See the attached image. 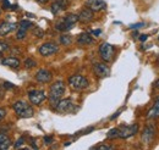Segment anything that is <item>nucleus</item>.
<instances>
[{
    "instance_id": "obj_1",
    "label": "nucleus",
    "mask_w": 159,
    "mask_h": 150,
    "mask_svg": "<svg viewBox=\"0 0 159 150\" xmlns=\"http://www.w3.org/2000/svg\"><path fill=\"white\" fill-rule=\"evenodd\" d=\"M65 89H66V87H65V83H64L62 81H58V82H55V83H53V84L50 86L48 98H49L50 105H52L54 109H55L58 101L60 100V98L65 93Z\"/></svg>"
},
{
    "instance_id": "obj_2",
    "label": "nucleus",
    "mask_w": 159,
    "mask_h": 150,
    "mask_svg": "<svg viewBox=\"0 0 159 150\" xmlns=\"http://www.w3.org/2000/svg\"><path fill=\"white\" fill-rule=\"evenodd\" d=\"M12 109L15 110V113L16 115L20 117V118H30V117H32L33 116V109H32V106L30 105V104H27L26 101H16L14 105H12Z\"/></svg>"
},
{
    "instance_id": "obj_3",
    "label": "nucleus",
    "mask_w": 159,
    "mask_h": 150,
    "mask_svg": "<svg viewBox=\"0 0 159 150\" xmlns=\"http://www.w3.org/2000/svg\"><path fill=\"white\" fill-rule=\"evenodd\" d=\"M69 84L74 90H82L88 87V79L81 75H74L69 78Z\"/></svg>"
},
{
    "instance_id": "obj_4",
    "label": "nucleus",
    "mask_w": 159,
    "mask_h": 150,
    "mask_svg": "<svg viewBox=\"0 0 159 150\" xmlns=\"http://www.w3.org/2000/svg\"><path fill=\"white\" fill-rule=\"evenodd\" d=\"M99 55L103 61L109 62L114 56V46L109 43H102L99 46Z\"/></svg>"
},
{
    "instance_id": "obj_5",
    "label": "nucleus",
    "mask_w": 159,
    "mask_h": 150,
    "mask_svg": "<svg viewBox=\"0 0 159 150\" xmlns=\"http://www.w3.org/2000/svg\"><path fill=\"white\" fill-rule=\"evenodd\" d=\"M75 109V104L72 103L71 99H62L59 100L57 106H55V110L60 113H72Z\"/></svg>"
},
{
    "instance_id": "obj_6",
    "label": "nucleus",
    "mask_w": 159,
    "mask_h": 150,
    "mask_svg": "<svg viewBox=\"0 0 159 150\" xmlns=\"http://www.w3.org/2000/svg\"><path fill=\"white\" fill-rule=\"evenodd\" d=\"M28 99H30V101H31L33 105H40V104L47 99V94H45L44 90L34 89V90L28 92Z\"/></svg>"
},
{
    "instance_id": "obj_7",
    "label": "nucleus",
    "mask_w": 159,
    "mask_h": 150,
    "mask_svg": "<svg viewBox=\"0 0 159 150\" xmlns=\"http://www.w3.org/2000/svg\"><path fill=\"white\" fill-rule=\"evenodd\" d=\"M59 51V48L54 43H44L39 46V54L42 56H52Z\"/></svg>"
},
{
    "instance_id": "obj_8",
    "label": "nucleus",
    "mask_w": 159,
    "mask_h": 150,
    "mask_svg": "<svg viewBox=\"0 0 159 150\" xmlns=\"http://www.w3.org/2000/svg\"><path fill=\"white\" fill-rule=\"evenodd\" d=\"M119 138L122 139H126V138H130L132 135H135L137 132H139V126L135 123V125H131V126H124L119 128Z\"/></svg>"
},
{
    "instance_id": "obj_9",
    "label": "nucleus",
    "mask_w": 159,
    "mask_h": 150,
    "mask_svg": "<svg viewBox=\"0 0 159 150\" xmlns=\"http://www.w3.org/2000/svg\"><path fill=\"white\" fill-rule=\"evenodd\" d=\"M156 137V127L153 125H148L142 133V140L147 144H151Z\"/></svg>"
},
{
    "instance_id": "obj_10",
    "label": "nucleus",
    "mask_w": 159,
    "mask_h": 150,
    "mask_svg": "<svg viewBox=\"0 0 159 150\" xmlns=\"http://www.w3.org/2000/svg\"><path fill=\"white\" fill-rule=\"evenodd\" d=\"M86 7L91 9L93 12L102 11L107 9V2L104 0H87L86 1Z\"/></svg>"
},
{
    "instance_id": "obj_11",
    "label": "nucleus",
    "mask_w": 159,
    "mask_h": 150,
    "mask_svg": "<svg viewBox=\"0 0 159 150\" xmlns=\"http://www.w3.org/2000/svg\"><path fill=\"white\" fill-rule=\"evenodd\" d=\"M93 71H94V73L100 77V78H103V77H108V76L110 75V68L105 65V64H102V62H96L94 65H93Z\"/></svg>"
},
{
    "instance_id": "obj_12",
    "label": "nucleus",
    "mask_w": 159,
    "mask_h": 150,
    "mask_svg": "<svg viewBox=\"0 0 159 150\" xmlns=\"http://www.w3.org/2000/svg\"><path fill=\"white\" fill-rule=\"evenodd\" d=\"M53 78V75L50 71L45 70V68H42L39 70L37 73H36V79L39 82V83H49Z\"/></svg>"
},
{
    "instance_id": "obj_13",
    "label": "nucleus",
    "mask_w": 159,
    "mask_h": 150,
    "mask_svg": "<svg viewBox=\"0 0 159 150\" xmlns=\"http://www.w3.org/2000/svg\"><path fill=\"white\" fill-rule=\"evenodd\" d=\"M67 6H69V0H57L55 2H53L50 10H52V12L54 15H58L59 12L64 11L65 9H67Z\"/></svg>"
},
{
    "instance_id": "obj_14",
    "label": "nucleus",
    "mask_w": 159,
    "mask_h": 150,
    "mask_svg": "<svg viewBox=\"0 0 159 150\" xmlns=\"http://www.w3.org/2000/svg\"><path fill=\"white\" fill-rule=\"evenodd\" d=\"M93 19H94V14H93V11H92L91 9H88V7L83 9L79 15V21L82 22V23H89L91 21H93Z\"/></svg>"
},
{
    "instance_id": "obj_15",
    "label": "nucleus",
    "mask_w": 159,
    "mask_h": 150,
    "mask_svg": "<svg viewBox=\"0 0 159 150\" xmlns=\"http://www.w3.org/2000/svg\"><path fill=\"white\" fill-rule=\"evenodd\" d=\"M19 27V24L12 23V22H2L0 24V36H6L9 33H11L12 31H15Z\"/></svg>"
},
{
    "instance_id": "obj_16",
    "label": "nucleus",
    "mask_w": 159,
    "mask_h": 150,
    "mask_svg": "<svg viewBox=\"0 0 159 150\" xmlns=\"http://www.w3.org/2000/svg\"><path fill=\"white\" fill-rule=\"evenodd\" d=\"M11 139L5 132H0V150H6L11 147Z\"/></svg>"
},
{
    "instance_id": "obj_17",
    "label": "nucleus",
    "mask_w": 159,
    "mask_h": 150,
    "mask_svg": "<svg viewBox=\"0 0 159 150\" xmlns=\"http://www.w3.org/2000/svg\"><path fill=\"white\" fill-rule=\"evenodd\" d=\"M159 117V96L156 99L154 105L149 109V111L147 113V118L148 120H156Z\"/></svg>"
},
{
    "instance_id": "obj_18",
    "label": "nucleus",
    "mask_w": 159,
    "mask_h": 150,
    "mask_svg": "<svg viewBox=\"0 0 159 150\" xmlns=\"http://www.w3.org/2000/svg\"><path fill=\"white\" fill-rule=\"evenodd\" d=\"M1 64L4 65V66H7V67H11V68H19L21 65L20 60L19 59H16V57H6V59H4L2 61H1Z\"/></svg>"
},
{
    "instance_id": "obj_19",
    "label": "nucleus",
    "mask_w": 159,
    "mask_h": 150,
    "mask_svg": "<svg viewBox=\"0 0 159 150\" xmlns=\"http://www.w3.org/2000/svg\"><path fill=\"white\" fill-rule=\"evenodd\" d=\"M93 43V38L89 36V33H81L77 37V44L79 45H89Z\"/></svg>"
},
{
    "instance_id": "obj_20",
    "label": "nucleus",
    "mask_w": 159,
    "mask_h": 150,
    "mask_svg": "<svg viewBox=\"0 0 159 150\" xmlns=\"http://www.w3.org/2000/svg\"><path fill=\"white\" fill-rule=\"evenodd\" d=\"M72 28H74V26L69 24V23L65 22L64 20L59 21V22L55 24V29H57V31H60V32H67V31H70V29H72Z\"/></svg>"
},
{
    "instance_id": "obj_21",
    "label": "nucleus",
    "mask_w": 159,
    "mask_h": 150,
    "mask_svg": "<svg viewBox=\"0 0 159 150\" xmlns=\"http://www.w3.org/2000/svg\"><path fill=\"white\" fill-rule=\"evenodd\" d=\"M60 43L62 44V45H70L71 43H72V37L70 36V34H62L61 37H60Z\"/></svg>"
},
{
    "instance_id": "obj_22",
    "label": "nucleus",
    "mask_w": 159,
    "mask_h": 150,
    "mask_svg": "<svg viewBox=\"0 0 159 150\" xmlns=\"http://www.w3.org/2000/svg\"><path fill=\"white\" fill-rule=\"evenodd\" d=\"M32 26H33V23H32L31 21H28V20H23V21H21L20 23H19V28L25 29V31H27V29L31 28Z\"/></svg>"
},
{
    "instance_id": "obj_23",
    "label": "nucleus",
    "mask_w": 159,
    "mask_h": 150,
    "mask_svg": "<svg viewBox=\"0 0 159 150\" xmlns=\"http://www.w3.org/2000/svg\"><path fill=\"white\" fill-rule=\"evenodd\" d=\"M119 128H113V130H110V131L108 132V134H107V138L108 139H115V138H119Z\"/></svg>"
},
{
    "instance_id": "obj_24",
    "label": "nucleus",
    "mask_w": 159,
    "mask_h": 150,
    "mask_svg": "<svg viewBox=\"0 0 159 150\" xmlns=\"http://www.w3.org/2000/svg\"><path fill=\"white\" fill-rule=\"evenodd\" d=\"M36 61L33 60V59H26L25 60V67L26 68H33V67H36Z\"/></svg>"
},
{
    "instance_id": "obj_25",
    "label": "nucleus",
    "mask_w": 159,
    "mask_h": 150,
    "mask_svg": "<svg viewBox=\"0 0 159 150\" xmlns=\"http://www.w3.org/2000/svg\"><path fill=\"white\" fill-rule=\"evenodd\" d=\"M26 33H27V31L19 28V31H17V33H16V39H17V40H22V39H25Z\"/></svg>"
},
{
    "instance_id": "obj_26",
    "label": "nucleus",
    "mask_w": 159,
    "mask_h": 150,
    "mask_svg": "<svg viewBox=\"0 0 159 150\" xmlns=\"http://www.w3.org/2000/svg\"><path fill=\"white\" fill-rule=\"evenodd\" d=\"M9 44L7 43H5V42H0V54H4L5 51H7L9 50Z\"/></svg>"
},
{
    "instance_id": "obj_27",
    "label": "nucleus",
    "mask_w": 159,
    "mask_h": 150,
    "mask_svg": "<svg viewBox=\"0 0 159 150\" xmlns=\"http://www.w3.org/2000/svg\"><path fill=\"white\" fill-rule=\"evenodd\" d=\"M33 34L36 36V37L38 38H42L43 36H44V33H43V31L40 29V28H38V27H36L34 29H33Z\"/></svg>"
},
{
    "instance_id": "obj_28",
    "label": "nucleus",
    "mask_w": 159,
    "mask_h": 150,
    "mask_svg": "<svg viewBox=\"0 0 159 150\" xmlns=\"http://www.w3.org/2000/svg\"><path fill=\"white\" fill-rule=\"evenodd\" d=\"M96 149H99V150H110V149H113V147L111 145H105V144H102V145H98V147H96Z\"/></svg>"
},
{
    "instance_id": "obj_29",
    "label": "nucleus",
    "mask_w": 159,
    "mask_h": 150,
    "mask_svg": "<svg viewBox=\"0 0 159 150\" xmlns=\"http://www.w3.org/2000/svg\"><path fill=\"white\" fill-rule=\"evenodd\" d=\"M23 142H25V137H21L20 139H19V140L15 143V148H20L21 145L23 144Z\"/></svg>"
},
{
    "instance_id": "obj_30",
    "label": "nucleus",
    "mask_w": 159,
    "mask_h": 150,
    "mask_svg": "<svg viewBox=\"0 0 159 150\" xmlns=\"http://www.w3.org/2000/svg\"><path fill=\"white\" fill-rule=\"evenodd\" d=\"M53 137H49V135H47V137H44V142H45V144L47 145H49V144H52L53 143Z\"/></svg>"
},
{
    "instance_id": "obj_31",
    "label": "nucleus",
    "mask_w": 159,
    "mask_h": 150,
    "mask_svg": "<svg viewBox=\"0 0 159 150\" xmlns=\"http://www.w3.org/2000/svg\"><path fill=\"white\" fill-rule=\"evenodd\" d=\"M2 86H4V88H9V89L15 88V86H14V84H11L10 82H4V83H2Z\"/></svg>"
},
{
    "instance_id": "obj_32",
    "label": "nucleus",
    "mask_w": 159,
    "mask_h": 150,
    "mask_svg": "<svg viewBox=\"0 0 159 150\" xmlns=\"http://www.w3.org/2000/svg\"><path fill=\"white\" fill-rule=\"evenodd\" d=\"M5 116H6V110H5V109H2V108H0V121H1Z\"/></svg>"
},
{
    "instance_id": "obj_33",
    "label": "nucleus",
    "mask_w": 159,
    "mask_h": 150,
    "mask_svg": "<svg viewBox=\"0 0 159 150\" xmlns=\"http://www.w3.org/2000/svg\"><path fill=\"white\" fill-rule=\"evenodd\" d=\"M143 26H144V23L141 22V23H136V24H131L130 28H139V27H143Z\"/></svg>"
},
{
    "instance_id": "obj_34",
    "label": "nucleus",
    "mask_w": 159,
    "mask_h": 150,
    "mask_svg": "<svg viewBox=\"0 0 159 150\" xmlns=\"http://www.w3.org/2000/svg\"><path fill=\"white\" fill-rule=\"evenodd\" d=\"M2 5H4V6H2L4 9H10V6H11V5H10V2H9V0H4Z\"/></svg>"
},
{
    "instance_id": "obj_35",
    "label": "nucleus",
    "mask_w": 159,
    "mask_h": 150,
    "mask_svg": "<svg viewBox=\"0 0 159 150\" xmlns=\"http://www.w3.org/2000/svg\"><path fill=\"white\" fill-rule=\"evenodd\" d=\"M91 33H92V34H94L96 37H98L100 33H102V31H100V29H94V31H92Z\"/></svg>"
},
{
    "instance_id": "obj_36",
    "label": "nucleus",
    "mask_w": 159,
    "mask_h": 150,
    "mask_svg": "<svg viewBox=\"0 0 159 150\" xmlns=\"http://www.w3.org/2000/svg\"><path fill=\"white\" fill-rule=\"evenodd\" d=\"M147 38H148L147 34H142V36L139 37V40H141V42H144V40H147Z\"/></svg>"
},
{
    "instance_id": "obj_37",
    "label": "nucleus",
    "mask_w": 159,
    "mask_h": 150,
    "mask_svg": "<svg viewBox=\"0 0 159 150\" xmlns=\"http://www.w3.org/2000/svg\"><path fill=\"white\" fill-rule=\"evenodd\" d=\"M38 2H40V4H45V2H48L49 0H37Z\"/></svg>"
},
{
    "instance_id": "obj_38",
    "label": "nucleus",
    "mask_w": 159,
    "mask_h": 150,
    "mask_svg": "<svg viewBox=\"0 0 159 150\" xmlns=\"http://www.w3.org/2000/svg\"><path fill=\"white\" fill-rule=\"evenodd\" d=\"M156 87H157V88L159 89V81H157V83H156Z\"/></svg>"
},
{
    "instance_id": "obj_39",
    "label": "nucleus",
    "mask_w": 159,
    "mask_h": 150,
    "mask_svg": "<svg viewBox=\"0 0 159 150\" xmlns=\"http://www.w3.org/2000/svg\"><path fill=\"white\" fill-rule=\"evenodd\" d=\"M1 96H2V93H1V92H0V98H1Z\"/></svg>"
}]
</instances>
